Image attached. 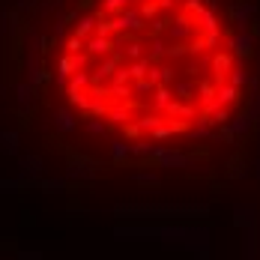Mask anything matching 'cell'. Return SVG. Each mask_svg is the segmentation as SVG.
<instances>
[{
	"label": "cell",
	"mask_w": 260,
	"mask_h": 260,
	"mask_svg": "<svg viewBox=\"0 0 260 260\" xmlns=\"http://www.w3.org/2000/svg\"><path fill=\"white\" fill-rule=\"evenodd\" d=\"M0 117L63 191H228L260 158V0H3Z\"/></svg>",
	"instance_id": "obj_1"
},
{
	"label": "cell",
	"mask_w": 260,
	"mask_h": 260,
	"mask_svg": "<svg viewBox=\"0 0 260 260\" xmlns=\"http://www.w3.org/2000/svg\"><path fill=\"white\" fill-rule=\"evenodd\" d=\"M251 260H260V218H257V234H254V248H251Z\"/></svg>",
	"instance_id": "obj_2"
}]
</instances>
